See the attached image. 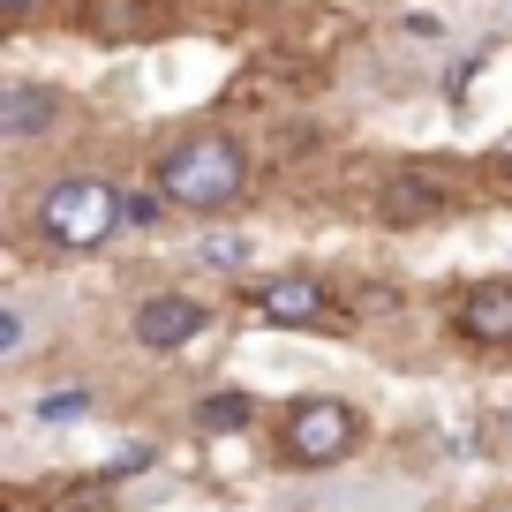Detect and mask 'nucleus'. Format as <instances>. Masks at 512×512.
Segmentation results:
<instances>
[{
  "mask_svg": "<svg viewBox=\"0 0 512 512\" xmlns=\"http://www.w3.org/2000/svg\"><path fill=\"white\" fill-rule=\"evenodd\" d=\"M241 189H249V159L234 136H189L159 159V196L181 211H226Z\"/></svg>",
  "mask_w": 512,
  "mask_h": 512,
  "instance_id": "nucleus-1",
  "label": "nucleus"
},
{
  "mask_svg": "<svg viewBox=\"0 0 512 512\" xmlns=\"http://www.w3.org/2000/svg\"><path fill=\"white\" fill-rule=\"evenodd\" d=\"M113 226H128V211H121V189H106V181H53L38 196V234L53 249H98Z\"/></svg>",
  "mask_w": 512,
  "mask_h": 512,
  "instance_id": "nucleus-2",
  "label": "nucleus"
},
{
  "mask_svg": "<svg viewBox=\"0 0 512 512\" xmlns=\"http://www.w3.org/2000/svg\"><path fill=\"white\" fill-rule=\"evenodd\" d=\"M287 467H339L354 445H362V415H354L347 400H294V415H287Z\"/></svg>",
  "mask_w": 512,
  "mask_h": 512,
  "instance_id": "nucleus-3",
  "label": "nucleus"
},
{
  "mask_svg": "<svg viewBox=\"0 0 512 512\" xmlns=\"http://www.w3.org/2000/svg\"><path fill=\"white\" fill-rule=\"evenodd\" d=\"M196 332H204V302H189V294H151L136 309V347H151V354L189 347Z\"/></svg>",
  "mask_w": 512,
  "mask_h": 512,
  "instance_id": "nucleus-4",
  "label": "nucleus"
},
{
  "mask_svg": "<svg viewBox=\"0 0 512 512\" xmlns=\"http://www.w3.org/2000/svg\"><path fill=\"white\" fill-rule=\"evenodd\" d=\"M445 211H452V189L437 174H392L384 196H377L384 226H430V219H445Z\"/></svg>",
  "mask_w": 512,
  "mask_h": 512,
  "instance_id": "nucleus-5",
  "label": "nucleus"
},
{
  "mask_svg": "<svg viewBox=\"0 0 512 512\" xmlns=\"http://www.w3.org/2000/svg\"><path fill=\"white\" fill-rule=\"evenodd\" d=\"M452 332L467 339V347H512V279H490V287H475L460 309H452Z\"/></svg>",
  "mask_w": 512,
  "mask_h": 512,
  "instance_id": "nucleus-6",
  "label": "nucleus"
},
{
  "mask_svg": "<svg viewBox=\"0 0 512 512\" xmlns=\"http://www.w3.org/2000/svg\"><path fill=\"white\" fill-rule=\"evenodd\" d=\"M53 121H61V91H46V83H8L0 91V144H31Z\"/></svg>",
  "mask_w": 512,
  "mask_h": 512,
  "instance_id": "nucleus-7",
  "label": "nucleus"
},
{
  "mask_svg": "<svg viewBox=\"0 0 512 512\" xmlns=\"http://www.w3.org/2000/svg\"><path fill=\"white\" fill-rule=\"evenodd\" d=\"M256 309L272 324H324V279H264L256 287Z\"/></svg>",
  "mask_w": 512,
  "mask_h": 512,
  "instance_id": "nucleus-8",
  "label": "nucleus"
},
{
  "mask_svg": "<svg viewBox=\"0 0 512 512\" xmlns=\"http://www.w3.org/2000/svg\"><path fill=\"white\" fill-rule=\"evenodd\" d=\"M249 422H256L249 392H211V400L196 407V430H204V437H234V430H249Z\"/></svg>",
  "mask_w": 512,
  "mask_h": 512,
  "instance_id": "nucleus-9",
  "label": "nucleus"
},
{
  "mask_svg": "<svg viewBox=\"0 0 512 512\" xmlns=\"http://www.w3.org/2000/svg\"><path fill=\"white\" fill-rule=\"evenodd\" d=\"M91 415V392H83V384H68V392H46V400H38V422H46V430H68V422H83Z\"/></svg>",
  "mask_w": 512,
  "mask_h": 512,
  "instance_id": "nucleus-10",
  "label": "nucleus"
},
{
  "mask_svg": "<svg viewBox=\"0 0 512 512\" xmlns=\"http://www.w3.org/2000/svg\"><path fill=\"white\" fill-rule=\"evenodd\" d=\"M204 264H219V272H241V264H249V241L211 234V241H204Z\"/></svg>",
  "mask_w": 512,
  "mask_h": 512,
  "instance_id": "nucleus-11",
  "label": "nucleus"
},
{
  "mask_svg": "<svg viewBox=\"0 0 512 512\" xmlns=\"http://www.w3.org/2000/svg\"><path fill=\"white\" fill-rule=\"evenodd\" d=\"M159 204H166V196H144V189H128V196H121L128 226H159Z\"/></svg>",
  "mask_w": 512,
  "mask_h": 512,
  "instance_id": "nucleus-12",
  "label": "nucleus"
},
{
  "mask_svg": "<svg viewBox=\"0 0 512 512\" xmlns=\"http://www.w3.org/2000/svg\"><path fill=\"white\" fill-rule=\"evenodd\" d=\"M23 354V309H0V362Z\"/></svg>",
  "mask_w": 512,
  "mask_h": 512,
  "instance_id": "nucleus-13",
  "label": "nucleus"
},
{
  "mask_svg": "<svg viewBox=\"0 0 512 512\" xmlns=\"http://www.w3.org/2000/svg\"><path fill=\"white\" fill-rule=\"evenodd\" d=\"M490 174H497V181H505V189H512V136H505V144L490 151Z\"/></svg>",
  "mask_w": 512,
  "mask_h": 512,
  "instance_id": "nucleus-14",
  "label": "nucleus"
},
{
  "mask_svg": "<svg viewBox=\"0 0 512 512\" xmlns=\"http://www.w3.org/2000/svg\"><path fill=\"white\" fill-rule=\"evenodd\" d=\"M31 8H38V0H0V23H23Z\"/></svg>",
  "mask_w": 512,
  "mask_h": 512,
  "instance_id": "nucleus-15",
  "label": "nucleus"
}]
</instances>
